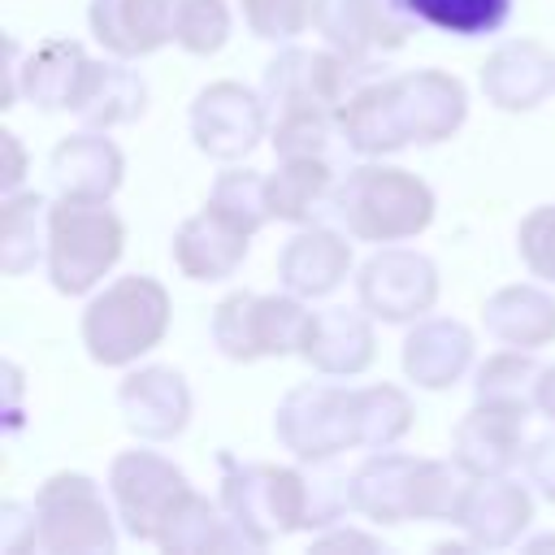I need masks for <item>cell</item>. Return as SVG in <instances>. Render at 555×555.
<instances>
[{
	"mask_svg": "<svg viewBox=\"0 0 555 555\" xmlns=\"http://www.w3.org/2000/svg\"><path fill=\"white\" fill-rule=\"evenodd\" d=\"M468 473L455 460H421L408 451H373L351 473V503L373 525L455 520Z\"/></svg>",
	"mask_w": 555,
	"mask_h": 555,
	"instance_id": "1",
	"label": "cell"
},
{
	"mask_svg": "<svg viewBox=\"0 0 555 555\" xmlns=\"http://www.w3.org/2000/svg\"><path fill=\"white\" fill-rule=\"evenodd\" d=\"M434 191L425 178L382 165V156H369L364 165L347 169L334 191V217L356 243H403L416 238L434 221Z\"/></svg>",
	"mask_w": 555,
	"mask_h": 555,
	"instance_id": "2",
	"label": "cell"
},
{
	"mask_svg": "<svg viewBox=\"0 0 555 555\" xmlns=\"http://www.w3.org/2000/svg\"><path fill=\"white\" fill-rule=\"evenodd\" d=\"M173 317L169 291L147 273H126L108 282L82 308V347L104 369H126L152 347H160Z\"/></svg>",
	"mask_w": 555,
	"mask_h": 555,
	"instance_id": "3",
	"label": "cell"
},
{
	"mask_svg": "<svg viewBox=\"0 0 555 555\" xmlns=\"http://www.w3.org/2000/svg\"><path fill=\"white\" fill-rule=\"evenodd\" d=\"M126 251V221L108 199L61 195L48 208V282L56 295H87Z\"/></svg>",
	"mask_w": 555,
	"mask_h": 555,
	"instance_id": "4",
	"label": "cell"
},
{
	"mask_svg": "<svg viewBox=\"0 0 555 555\" xmlns=\"http://www.w3.org/2000/svg\"><path fill=\"white\" fill-rule=\"evenodd\" d=\"M217 503L247 533L256 551H264L269 542L295 529H308V477L299 468L234 460L230 451H221V499Z\"/></svg>",
	"mask_w": 555,
	"mask_h": 555,
	"instance_id": "5",
	"label": "cell"
},
{
	"mask_svg": "<svg viewBox=\"0 0 555 555\" xmlns=\"http://www.w3.org/2000/svg\"><path fill=\"white\" fill-rule=\"evenodd\" d=\"M382 74V65H360L351 56H343L338 48H299V43H286L269 65H264V78H260V95H264V108H269V121L286 117V113H325V117H338L343 104L351 100V91Z\"/></svg>",
	"mask_w": 555,
	"mask_h": 555,
	"instance_id": "6",
	"label": "cell"
},
{
	"mask_svg": "<svg viewBox=\"0 0 555 555\" xmlns=\"http://www.w3.org/2000/svg\"><path fill=\"white\" fill-rule=\"evenodd\" d=\"M308 321L312 312L304 308L299 295H256V291H230L217 308H212V347L234 360V364H251V360H269V356H299L304 338H308Z\"/></svg>",
	"mask_w": 555,
	"mask_h": 555,
	"instance_id": "7",
	"label": "cell"
},
{
	"mask_svg": "<svg viewBox=\"0 0 555 555\" xmlns=\"http://www.w3.org/2000/svg\"><path fill=\"white\" fill-rule=\"evenodd\" d=\"M108 499L87 473H52L35 494L39 551H48V555H113L121 520H117V507H108Z\"/></svg>",
	"mask_w": 555,
	"mask_h": 555,
	"instance_id": "8",
	"label": "cell"
},
{
	"mask_svg": "<svg viewBox=\"0 0 555 555\" xmlns=\"http://www.w3.org/2000/svg\"><path fill=\"white\" fill-rule=\"evenodd\" d=\"M273 434L304 464H325L343 455L347 447H360L356 390L334 386V382L291 386L273 412Z\"/></svg>",
	"mask_w": 555,
	"mask_h": 555,
	"instance_id": "9",
	"label": "cell"
},
{
	"mask_svg": "<svg viewBox=\"0 0 555 555\" xmlns=\"http://www.w3.org/2000/svg\"><path fill=\"white\" fill-rule=\"evenodd\" d=\"M108 494H113L121 529L134 542H156L160 529L169 525V516L186 503L191 481H186V473L173 460L134 447V451H117L113 455V464H108Z\"/></svg>",
	"mask_w": 555,
	"mask_h": 555,
	"instance_id": "10",
	"label": "cell"
},
{
	"mask_svg": "<svg viewBox=\"0 0 555 555\" xmlns=\"http://www.w3.org/2000/svg\"><path fill=\"white\" fill-rule=\"evenodd\" d=\"M356 299L373 321H421L438 304V264L416 247L382 243L356 273Z\"/></svg>",
	"mask_w": 555,
	"mask_h": 555,
	"instance_id": "11",
	"label": "cell"
},
{
	"mask_svg": "<svg viewBox=\"0 0 555 555\" xmlns=\"http://www.w3.org/2000/svg\"><path fill=\"white\" fill-rule=\"evenodd\" d=\"M186 126H191L195 147L208 160L234 165V160H243L264 139L269 108H264L260 91H251V87H243L234 78H221V82H208V87L195 91Z\"/></svg>",
	"mask_w": 555,
	"mask_h": 555,
	"instance_id": "12",
	"label": "cell"
},
{
	"mask_svg": "<svg viewBox=\"0 0 555 555\" xmlns=\"http://www.w3.org/2000/svg\"><path fill=\"white\" fill-rule=\"evenodd\" d=\"M412 26L416 22L399 9V0H321L317 4V30L325 35V43L360 65H382L386 52H399L408 43Z\"/></svg>",
	"mask_w": 555,
	"mask_h": 555,
	"instance_id": "13",
	"label": "cell"
},
{
	"mask_svg": "<svg viewBox=\"0 0 555 555\" xmlns=\"http://www.w3.org/2000/svg\"><path fill=\"white\" fill-rule=\"evenodd\" d=\"M117 412L143 442H169L191 425V386L169 364L130 369L117 386Z\"/></svg>",
	"mask_w": 555,
	"mask_h": 555,
	"instance_id": "14",
	"label": "cell"
},
{
	"mask_svg": "<svg viewBox=\"0 0 555 555\" xmlns=\"http://www.w3.org/2000/svg\"><path fill=\"white\" fill-rule=\"evenodd\" d=\"M468 538V546L481 551H503L512 542H520V533L533 525V494L529 486L503 477H468L464 499L455 507V520Z\"/></svg>",
	"mask_w": 555,
	"mask_h": 555,
	"instance_id": "15",
	"label": "cell"
},
{
	"mask_svg": "<svg viewBox=\"0 0 555 555\" xmlns=\"http://www.w3.org/2000/svg\"><path fill=\"white\" fill-rule=\"evenodd\" d=\"M525 421L520 412L473 403L451 429V460L468 477H503L525 464Z\"/></svg>",
	"mask_w": 555,
	"mask_h": 555,
	"instance_id": "16",
	"label": "cell"
},
{
	"mask_svg": "<svg viewBox=\"0 0 555 555\" xmlns=\"http://www.w3.org/2000/svg\"><path fill=\"white\" fill-rule=\"evenodd\" d=\"M390 78L399 91V113H403L408 139L416 147H434L464 126L468 91L455 74L429 65V69H408V74H390Z\"/></svg>",
	"mask_w": 555,
	"mask_h": 555,
	"instance_id": "17",
	"label": "cell"
},
{
	"mask_svg": "<svg viewBox=\"0 0 555 555\" xmlns=\"http://www.w3.org/2000/svg\"><path fill=\"white\" fill-rule=\"evenodd\" d=\"M481 95L503 113H529L555 91V56L538 39H503L481 61Z\"/></svg>",
	"mask_w": 555,
	"mask_h": 555,
	"instance_id": "18",
	"label": "cell"
},
{
	"mask_svg": "<svg viewBox=\"0 0 555 555\" xmlns=\"http://www.w3.org/2000/svg\"><path fill=\"white\" fill-rule=\"evenodd\" d=\"M178 4L182 0H91L87 26L104 52L139 61L160 52L173 39Z\"/></svg>",
	"mask_w": 555,
	"mask_h": 555,
	"instance_id": "19",
	"label": "cell"
},
{
	"mask_svg": "<svg viewBox=\"0 0 555 555\" xmlns=\"http://www.w3.org/2000/svg\"><path fill=\"white\" fill-rule=\"evenodd\" d=\"M351 234H338L321 221L299 225L278 251V282L299 299L334 295L351 273Z\"/></svg>",
	"mask_w": 555,
	"mask_h": 555,
	"instance_id": "20",
	"label": "cell"
},
{
	"mask_svg": "<svg viewBox=\"0 0 555 555\" xmlns=\"http://www.w3.org/2000/svg\"><path fill=\"white\" fill-rule=\"evenodd\" d=\"M299 356L321 373V377H360L373 356H377V334L373 317L364 308H321L308 321V338Z\"/></svg>",
	"mask_w": 555,
	"mask_h": 555,
	"instance_id": "21",
	"label": "cell"
},
{
	"mask_svg": "<svg viewBox=\"0 0 555 555\" xmlns=\"http://www.w3.org/2000/svg\"><path fill=\"white\" fill-rule=\"evenodd\" d=\"M247 230H238L234 221H225L217 208H199L195 217H186L173 230V264L182 269V278L191 282H225L238 273V264L247 260Z\"/></svg>",
	"mask_w": 555,
	"mask_h": 555,
	"instance_id": "22",
	"label": "cell"
},
{
	"mask_svg": "<svg viewBox=\"0 0 555 555\" xmlns=\"http://www.w3.org/2000/svg\"><path fill=\"white\" fill-rule=\"evenodd\" d=\"M473 369V330L455 317H421L403 338V373L421 390H451Z\"/></svg>",
	"mask_w": 555,
	"mask_h": 555,
	"instance_id": "23",
	"label": "cell"
},
{
	"mask_svg": "<svg viewBox=\"0 0 555 555\" xmlns=\"http://www.w3.org/2000/svg\"><path fill=\"white\" fill-rule=\"evenodd\" d=\"M338 130H343V143L356 152V156H390V152H403L412 139H408V126H403V113H399V91H395V78L390 74H373L364 78L351 100L343 104L338 113Z\"/></svg>",
	"mask_w": 555,
	"mask_h": 555,
	"instance_id": "24",
	"label": "cell"
},
{
	"mask_svg": "<svg viewBox=\"0 0 555 555\" xmlns=\"http://www.w3.org/2000/svg\"><path fill=\"white\" fill-rule=\"evenodd\" d=\"M52 186L56 195H87V199H108L121 178H126V156L121 147L104 134V130H91L82 126L78 134H65L56 147H52Z\"/></svg>",
	"mask_w": 555,
	"mask_h": 555,
	"instance_id": "25",
	"label": "cell"
},
{
	"mask_svg": "<svg viewBox=\"0 0 555 555\" xmlns=\"http://www.w3.org/2000/svg\"><path fill=\"white\" fill-rule=\"evenodd\" d=\"M334 191L338 160L330 156H278V169L269 173V204L286 225H312L321 212H334Z\"/></svg>",
	"mask_w": 555,
	"mask_h": 555,
	"instance_id": "26",
	"label": "cell"
},
{
	"mask_svg": "<svg viewBox=\"0 0 555 555\" xmlns=\"http://www.w3.org/2000/svg\"><path fill=\"white\" fill-rule=\"evenodd\" d=\"M481 321L486 334L503 347H520V351H538L555 338V295L533 286V282H512L499 286L486 304H481Z\"/></svg>",
	"mask_w": 555,
	"mask_h": 555,
	"instance_id": "27",
	"label": "cell"
},
{
	"mask_svg": "<svg viewBox=\"0 0 555 555\" xmlns=\"http://www.w3.org/2000/svg\"><path fill=\"white\" fill-rule=\"evenodd\" d=\"M87 69H91V56L78 39H61V35L43 39L22 61V95L43 113H61V108L74 113Z\"/></svg>",
	"mask_w": 555,
	"mask_h": 555,
	"instance_id": "28",
	"label": "cell"
},
{
	"mask_svg": "<svg viewBox=\"0 0 555 555\" xmlns=\"http://www.w3.org/2000/svg\"><path fill=\"white\" fill-rule=\"evenodd\" d=\"M147 108V82L139 69L126 65V56L117 61H95L87 69V82L78 91L74 117L91 130H113V126H130L139 121Z\"/></svg>",
	"mask_w": 555,
	"mask_h": 555,
	"instance_id": "29",
	"label": "cell"
},
{
	"mask_svg": "<svg viewBox=\"0 0 555 555\" xmlns=\"http://www.w3.org/2000/svg\"><path fill=\"white\" fill-rule=\"evenodd\" d=\"M156 546L169 551V555H186V551H256L247 542V533L225 516V507L204 499V494H195V490L169 516V525L160 529Z\"/></svg>",
	"mask_w": 555,
	"mask_h": 555,
	"instance_id": "30",
	"label": "cell"
},
{
	"mask_svg": "<svg viewBox=\"0 0 555 555\" xmlns=\"http://www.w3.org/2000/svg\"><path fill=\"white\" fill-rule=\"evenodd\" d=\"M542 369L546 364H538L533 351H520V347L494 351L473 373V403H490V408H507V412L533 416L538 412Z\"/></svg>",
	"mask_w": 555,
	"mask_h": 555,
	"instance_id": "31",
	"label": "cell"
},
{
	"mask_svg": "<svg viewBox=\"0 0 555 555\" xmlns=\"http://www.w3.org/2000/svg\"><path fill=\"white\" fill-rule=\"evenodd\" d=\"M48 199L39 191H13L4 195L0 212V269L9 278L30 273L48 256Z\"/></svg>",
	"mask_w": 555,
	"mask_h": 555,
	"instance_id": "32",
	"label": "cell"
},
{
	"mask_svg": "<svg viewBox=\"0 0 555 555\" xmlns=\"http://www.w3.org/2000/svg\"><path fill=\"white\" fill-rule=\"evenodd\" d=\"M399 9L438 35L455 39H486L499 35L512 17V0H399Z\"/></svg>",
	"mask_w": 555,
	"mask_h": 555,
	"instance_id": "33",
	"label": "cell"
},
{
	"mask_svg": "<svg viewBox=\"0 0 555 555\" xmlns=\"http://www.w3.org/2000/svg\"><path fill=\"white\" fill-rule=\"evenodd\" d=\"M208 208H217L225 221H234L238 230H247V234H256V230H264L269 221H273V204H269V173H260V169H225V173H217V182H212V191H208Z\"/></svg>",
	"mask_w": 555,
	"mask_h": 555,
	"instance_id": "34",
	"label": "cell"
},
{
	"mask_svg": "<svg viewBox=\"0 0 555 555\" xmlns=\"http://www.w3.org/2000/svg\"><path fill=\"white\" fill-rule=\"evenodd\" d=\"M412 399L403 386L395 382H377L356 390V425H360V447H395L408 429H412Z\"/></svg>",
	"mask_w": 555,
	"mask_h": 555,
	"instance_id": "35",
	"label": "cell"
},
{
	"mask_svg": "<svg viewBox=\"0 0 555 555\" xmlns=\"http://www.w3.org/2000/svg\"><path fill=\"white\" fill-rule=\"evenodd\" d=\"M269 139H273V152L278 156H330L338 160V143H343V130H338V117H325V113H286L278 121H269Z\"/></svg>",
	"mask_w": 555,
	"mask_h": 555,
	"instance_id": "36",
	"label": "cell"
},
{
	"mask_svg": "<svg viewBox=\"0 0 555 555\" xmlns=\"http://www.w3.org/2000/svg\"><path fill=\"white\" fill-rule=\"evenodd\" d=\"M230 4L225 0H182L178 22H173V43L191 56H212L230 39Z\"/></svg>",
	"mask_w": 555,
	"mask_h": 555,
	"instance_id": "37",
	"label": "cell"
},
{
	"mask_svg": "<svg viewBox=\"0 0 555 555\" xmlns=\"http://www.w3.org/2000/svg\"><path fill=\"white\" fill-rule=\"evenodd\" d=\"M317 4L321 0H238L247 30L264 43H291L295 35L317 26Z\"/></svg>",
	"mask_w": 555,
	"mask_h": 555,
	"instance_id": "38",
	"label": "cell"
},
{
	"mask_svg": "<svg viewBox=\"0 0 555 555\" xmlns=\"http://www.w3.org/2000/svg\"><path fill=\"white\" fill-rule=\"evenodd\" d=\"M516 251L525 269L542 282H555V204H538L516 225Z\"/></svg>",
	"mask_w": 555,
	"mask_h": 555,
	"instance_id": "39",
	"label": "cell"
},
{
	"mask_svg": "<svg viewBox=\"0 0 555 555\" xmlns=\"http://www.w3.org/2000/svg\"><path fill=\"white\" fill-rule=\"evenodd\" d=\"M347 512H356L351 503V477L343 473H312L308 477V529H330L338 525Z\"/></svg>",
	"mask_w": 555,
	"mask_h": 555,
	"instance_id": "40",
	"label": "cell"
},
{
	"mask_svg": "<svg viewBox=\"0 0 555 555\" xmlns=\"http://www.w3.org/2000/svg\"><path fill=\"white\" fill-rule=\"evenodd\" d=\"M0 546L4 551H39V525H35V503H4L0 507Z\"/></svg>",
	"mask_w": 555,
	"mask_h": 555,
	"instance_id": "41",
	"label": "cell"
},
{
	"mask_svg": "<svg viewBox=\"0 0 555 555\" xmlns=\"http://www.w3.org/2000/svg\"><path fill=\"white\" fill-rule=\"evenodd\" d=\"M525 481L546 499L555 503V434L538 438L525 447Z\"/></svg>",
	"mask_w": 555,
	"mask_h": 555,
	"instance_id": "42",
	"label": "cell"
},
{
	"mask_svg": "<svg viewBox=\"0 0 555 555\" xmlns=\"http://www.w3.org/2000/svg\"><path fill=\"white\" fill-rule=\"evenodd\" d=\"M312 546H360V551H382V542L377 538H369V533H360V529H325L321 538H312Z\"/></svg>",
	"mask_w": 555,
	"mask_h": 555,
	"instance_id": "43",
	"label": "cell"
},
{
	"mask_svg": "<svg viewBox=\"0 0 555 555\" xmlns=\"http://www.w3.org/2000/svg\"><path fill=\"white\" fill-rule=\"evenodd\" d=\"M0 139H4V152H9V169H4V195H13V191L22 186V169H26V156H22V143H17V134H13V130H4Z\"/></svg>",
	"mask_w": 555,
	"mask_h": 555,
	"instance_id": "44",
	"label": "cell"
},
{
	"mask_svg": "<svg viewBox=\"0 0 555 555\" xmlns=\"http://www.w3.org/2000/svg\"><path fill=\"white\" fill-rule=\"evenodd\" d=\"M538 412L546 421H555V364L542 369V382H538Z\"/></svg>",
	"mask_w": 555,
	"mask_h": 555,
	"instance_id": "45",
	"label": "cell"
},
{
	"mask_svg": "<svg viewBox=\"0 0 555 555\" xmlns=\"http://www.w3.org/2000/svg\"><path fill=\"white\" fill-rule=\"evenodd\" d=\"M17 395H22V382H17V364H9V429H17Z\"/></svg>",
	"mask_w": 555,
	"mask_h": 555,
	"instance_id": "46",
	"label": "cell"
}]
</instances>
